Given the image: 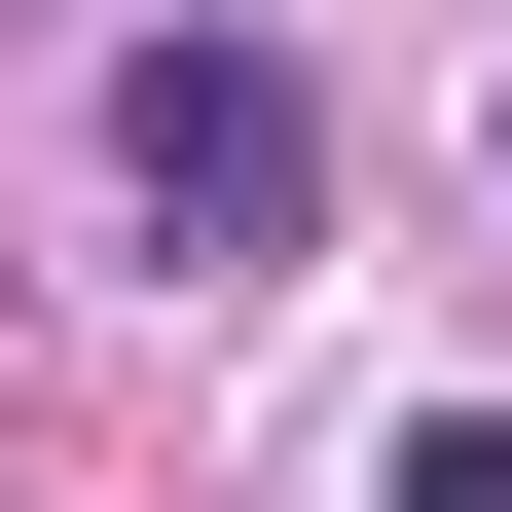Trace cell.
I'll list each match as a JSON object with an SVG mask.
<instances>
[{
  "instance_id": "obj_1",
  "label": "cell",
  "mask_w": 512,
  "mask_h": 512,
  "mask_svg": "<svg viewBox=\"0 0 512 512\" xmlns=\"http://www.w3.org/2000/svg\"><path fill=\"white\" fill-rule=\"evenodd\" d=\"M110 183H147V256H293L330 220V74H293V37H110Z\"/></svg>"
},
{
  "instance_id": "obj_2",
  "label": "cell",
  "mask_w": 512,
  "mask_h": 512,
  "mask_svg": "<svg viewBox=\"0 0 512 512\" xmlns=\"http://www.w3.org/2000/svg\"><path fill=\"white\" fill-rule=\"evenodd\" d=\"M366 512H512V403H439V439H403V476H366Z\"/></svg>"
}]
</instances>
